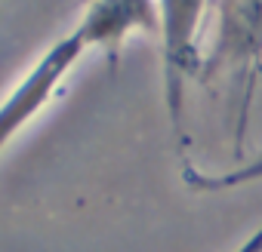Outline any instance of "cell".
<instances>
[{
    "mask_svg": "<svg viewBox=\"0 0 262 252\" xmlns=\"http://www.w3.org/2000/svg\"><path fill=\"white\" fill-rule=\"evenodd\" d=\"M244 175H247L250 182L262 179V154H259V157H253V160H250V163L244 166ZM250 243H253V249H256V252H262V231H259V234H256V237H253Z\"/></svg>",
    "mask_w": 262,
    "mask_h": 252,
    "instance_id": "4",
    "label": "cell"
},
{
    "mask_svg": "<svg viewBox=\"0 0 262 252\" xmlns=\"http://www.w3.org/2000/svg\"><path fill=\"white\" fill-rule=\"evenodd\" d=\"M259 74H262V0H219L216 31L204 56L201 80L228 77L241 89V120H244Z\"/></svg>",
    "mask_w": 262,
    "mask_h": 252,
    "instance_id": "2",
    "label": "cell"
},
{
    "mask_svg": "<svg viewBox=\"0 0 262 252\" xmlns=\"http://www.w3.org/2000/svg\"><path fill=\"white\" fill-rule=\"evenodd\" d=\"M158 4V37L164 56V92L173 126L179 130L182 120V95L185 80L201 77L204 56H201V28L210 10V0H155Z\"/></svg>",
    "mask_w": 262,
    "mask_h": 252,
    "instance_id": "3",
    "label": "cell"
},
{
    "mask_svg": "<svg viewBox=\"0 0 262 252\" xmlns=\"http://www.w3.org/2000/svg\"><path fill=\"white\" fill-rule=\"evenodd\" d=\"M158 28L155 0H90L80 19L59 34L0 98V154L50 105L86 53L105 49L117 59L120 46L133 34H158Z\"/></svg>",
    "mask_w": 262,
    "mask_h": 252,
    "instance_id": "1",
    "label": "cell"
}]
</instances>
